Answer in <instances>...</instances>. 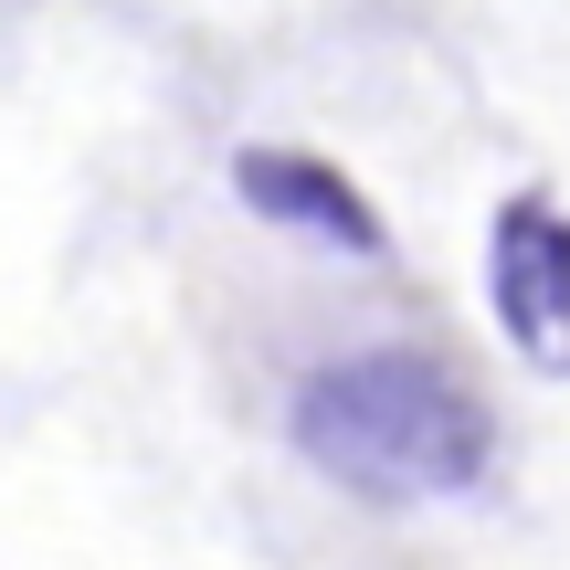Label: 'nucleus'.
<instances>
[{
	"instance_id": "nucleus-1",
	"label": "nucleus",
	"mask_w": 570,
	"mask_h": 570,
	"mask_svg": "<svg viewBox=\"0 0 570 570\" xmlns=\"http://www.w3.org/2000/svg\"><path fill=\"white\" fill-rule=\"evenodd\" d=\"M296 454L327 487L360 497H475L497 465V412L475 402V381L433 348H360V360H327L296 381L285 402Z\"/></svg>"
},
{
	"instance_id": "nucleus-2",
	"label": "nucleus",
	"mask_w": 570,
	"mask_h": 570,
	"mask_svg": "<svg viewBox=\"0 0 570 570\" xmlns=\"http://www.w3.org/2000/svg\"><path fill=\"white\" fill-rule=\"evenodd\" d=\"M487 296L508 348L539 370V381H570V212L518 190L487 233Z\"/></svg>"
},
{
	"instance_id": "nucleus-3",
	"label": "nucleus",
	"mask_w": 570,
	"mask_h": 570,
	"mask_svg": "<svg viewBox=\"0 0 570 570\" xmlns=\"http://www.w3.org/2000/svg\"><path fill=\"white\" fill-rule=\"evenodd\" d=\"M233 190H244L254 223L306 233V244H327V254H360V265L391 254V233H381V212L360 202V180H338V169L306 159V148H244V159H233Z\"/></svg>"
}]
</instances>
